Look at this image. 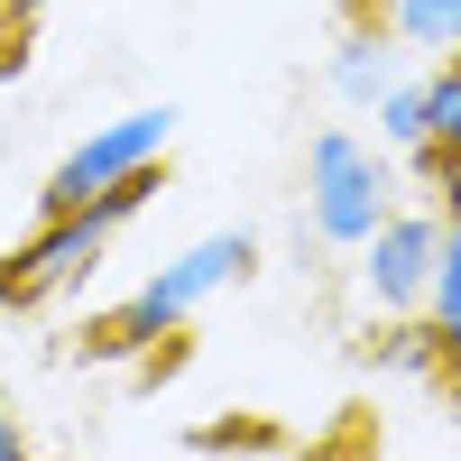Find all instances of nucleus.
<instances>
[{"instance_id":"f257e3e1","label":"nucleus","mask_w":461,"mask_h":461,"mask_svg":"<svg viewBox=\"0 0 461 461\" xmlns=\"http://www.w3.org/2000/svg\"><path fill=\"white\" fill-rule=\"evenodd\" d=\"M148 203H158V167L102 185V194L74 203V212H37V230L0 258V304H10V314H37V304H56L65 286H84L102 267V249H111V230L130 212H148Z\"/></svg>"},{"instance_id":"f03ea898","label":"nucleus","mask_w":461,"mask_h":461,"mask_svg":"<svg viewBox=\"0 0 461 461\" xmlns=\"http://www.w3.org/2000/svg\"><path fill=\"white\" fill-rule=\"evenodd\" d=\"M249 267H258V240H249V230H212V240L176 249L167 267H148V277L102 314L93 351H148V341H167L185 314H203V304H212L221 286H240Z\"/></svg>"},{"instance_id":"7ed1b4c3","label":"nucleus","mask_w":461,"mask_h":461,"mask_svg":"<svg viewBox=\"0 0 461 461\" xmlns=\"http://www.w3.org/2000/svg\"><path fill=\"white\" fill-rule=\"evenodd\" d=\"M397 212V148L360 130H314L304 148V221L323 249H360L378 221Z\"/></svg>"},{"instance_id":"20e7f679","label":"nucleus","mask_w":461,"mask_h":461,"mask_svg":"<svg viewBox=\"0 0 461 461\" xmlns=\"http://www.w3.org/2000/svg\"><path fill=\"white\" fill-rule=\"evenodd\" d=\"M176 121H185L176 102H139V111H121V121L84 130V139L56 158V176L37 185V212H74V203H93L102 185H121V176H139V167H167Z\"/></svg>"},{"instance_id":"39448f33","label":"nucleus","mask_w":461,"mask_h":461,"mask_svg":"<svg viewBox=\"0 0 461 461\" xmlns=\"http://www.w3.org/2000/svg\"><path fill=\"white\" fill-rule=\"evenodd\" d=\"M351 258H360V295H369L378 323L388 314H425V286H434V258H443V212L434 203H415V212L397 203Z\"/></svg>"},{"instance_id":"423d86ee","label":"nucleus","mask_w":461,"mask_h":461,"mask_svg":"<svg viewBox=\"0 0 461 461\" xmlns=\"http://www.w3.org/2000/svg\"><path fill=\"white\" fill-rule=\"evenodd\" d=\"M397 65H406V47L378 19H351L332 37V56H323V84H332V102H351V111H369L378 93L397 84Z\"/></svg>"},{"instance_id":"0eeeda50","label":"nucleus","mask_w":461,"mask_h":461,"mask_svg":"<svg viewBox=\"0 0 461 461\" xmlns=\"http://www.w3.org/2000/svg\"><path fill=\"white\" fill-rule=\"evenodd\" d=\"M369 19L397 37L415 65L434 56H461V0H369Z\"/></svg>"},{"instance_id":"6e6552de","label":"nucleus","mask_w":461,"mask_h":461,"mask_svg":"<svg viewBox=\"0 0 461 461\" xmlns=\"http://www.w3.org/2000/svg\"><path fill=\"white\" fill-rule=\"evenodd\" d=\"M369 369H388V378H452V360H443V341H434V323L425 314H388L369 332Z\"/></svg>"},{"instance_id":"1a4fd4ad","label":"nucleus","mask_w":461,"mask_h":461,"mask_svg":"<svg viewBox=\"0 0 461 461\" xmlns=\"http://www.w3.org/2000/svg\"><path fill=\"white\" fill-rule=\"evenodd\" d=\"M425 323H434L443 360L461 378V221H443V258H434V286H425Z\"/></svg>"},{"instance_id":"9d476101","label":"nucleus","mask_w":461,"mask_h":461,"mask_svg":"<svg viewBox=\"0 0 461 461\" xmlns=\"http://www.w3.org/2000/svg\"><path fill=\"white\" fill-rule=\"evenodd\" d=\"M369 111H378V148H406V158L425 148V74H397Z\"/></svg>"},{"instance_id":"9b49d317","label":"nucleus","mask_w":461,"mask_h":461,"mask_svg":"<svg viewBox=\"0 0 461 461\" xmlns=\"http://www.w3.org/2000/svg\"><path fill=\"white\" fill-rule=\"evenodd\" d=\"M425 148H461V56L425 65Z\"/></svg>"},{"instance_id":"f8f14e48","label":"nucleus","mask_w":461,"mask_h":461,"mask_svg":"<svg viewBox=\"0 0 461 461\" xmlns=\"http://www.w3.org/2000/svg\"><path fill=\"white\" fill-rule=\"evenodd\" d=\"M415 176L434 185V212L461 221V148H415Z\"/></svg>"},{"instance_id":"ddd939ff","label":"nucleus","mask_w":461,"mask_h":461,"mask_svg":"<svg viewBox=\"0 0 461 461\" xmlns=\"http://www.w3.org/2000/svg\"><path fill=\"white\" fill-rule=\"evenodd\" d=\"M56 0H0V37H19V28H37Z\"/></svg>"},{"instance_id":"4468645a","label":"nucleus","mask_w":461,"mask_h":461,"mask_svg":"<svg viewBox=\"0 0 461 461\" xmlns=\"http://www.w3.org/2000/svg\"><path fill=\"white\" fill-rule=\"evenodd\" d=\"M0 461H28V434H19V415H10V397H0Z\"/></svg>"}]
</instances>
